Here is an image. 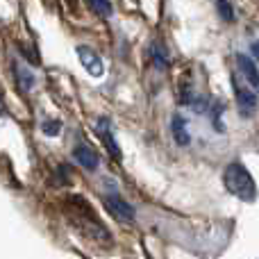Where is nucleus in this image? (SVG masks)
<instances>
[{
    "label": "nucleus",
    "instance_id": "1",
    "mask_svg": "<svg viewBox=\"0 0 259 259\" xmlns=\"http://www.w3.org/2000/svg\"><path fill=\"white\" fill-rule=\"evenodd\" d=\"M64 211H66V219L73 223V228L82 234V237L91 239L96 243H105L109 246L112 243V234L109 230L103 225V221L96 216V211L91 209V205L80 196H68V200L64 202Z\"/></svg>",
    "mask_w": 259,
    "mask_h": 259
},
{
    "label": "nucleus",
    "instance_id": "2",
    "mask_svg": "<svg viewBox=\"0 0 259 259\" xmlns=\"http://www.w3.org/2000/svg\"><path fill=\"white\" fill-rule=\"evenodd\" d=\"M225 187L232 196H237L239 200H246V202H252L257 198V184L252 180L250 170L241 164V161H232V164L225 168Z\"/></svg>",
    "mask_w": 259,
    "mask_h": 259
},
{
    "label": "nucleus",
    "instance_id": "3",
    "mask_svg": "<svg viewBox=\"0 0 259 259\" xmlns=\"http://www.w3.org/2000/svg\"><path fill=\"white\" fill-rule=\"evenodd\" d=\"M105 209H107L116 221L127 223V225H132L134 223V216H137L134 207L130 205L125 198L116 196V193H107V196H105Z\"/></svg>",
    "mask_w": 259,
    "mask_h": 259
},
{
    "label": "nucleus",
    "instance_id": "4",
    "mask_svg": "<svg viewBox=\"0 0 259 259\" xmlns=\"http://www.w3.org/2000/svg\"><path fill=\"white\" fill-rule=\"evenodd\" d=\"M232 84H234V96H237V103L239 107H241L243 114H252L257 107V94L248 87V82H241V77H239V73H232Z\"/></svg>",
    "mask_w": 259,
    "mask_h": 259
},
{
    "label": "nucleus",
    "instance_id": "5",
    "mask_svg": "<svg viewBox=\"0 0 259 259\" xmlns=\"http://www.w3.org/2000/svg\"><path fill=\"white\" fill-rule=\"evenodd\" d=\"M77 59H80V64L84 66V71L89 73V75H94V77L105 75V62L98 57L96 50L87 48V46H80V48H77Z\"/></svg>",
    "mask_w": 259,
    "mask_h": 259
},
{
    "label": "nucleus",
    "instance_id": "6",
    "mask_svg": "<svg viewBox=\"0 0 259 259\" xmlns=\"http://www.w3.org/2000/svg\"><path fill=\"white\" fill-rule=\"evenodd\" d=\"M98 134H100V139H103V143H105V148H107V152H109V157H112L114 161H121V148H118V143H116V137H114V127H112V121L109 118H100L98 121Z\"/></svg>",
    "mask_w": 259,
    "mask_h": 259
},
{
    "label": "nucleus",
    "instance_id": "7",
    "mask_svg": "<svg viewBox=\"0 0 259 259\" xmlns=\"http://www.w3.org/2000/svg\"><path fill=\"white\" fill-rule=\"evenodd\" d=\"M237 66H239V71H241V75L246 77L248 87H250L255 94H259V71H257L255 62H252L248 55L239 53V55H237Z\"/></svg>",
    "mask_w": 259,
    "mask_h": 259
},
{
    "label": "nucleus",
    "instance_id": "8",
    "mask_svg": "<svg viewBox=\"0 0 259 259\" xmlns=\"http://www.w3.org/2000/svg\"><path fill=\"white\" fill-rule=\"evenodd\" d=\"M73 159L87 170L98 168V155H96V150L89 146V143H77V146L73 148Z\"/></svg>",
    "mask_w": 259,
    "mask_h": 259
},
{
    "label": "nucleus",
    "instance_id": "9",
    "mask_svg": "<svg viewBox=\"0 0 259 259\" xmlns=\"http://www.w3.org/2000/svg\"><path fill=\"white\" fill-rule=\"evenodd\" d=\"M170 132H173V139L178 146H189L191 143V134H189V125L187 121H184L180 114H175L173 118H170Z\"/></svg>",
    "mask_w": 259,
    "mask_h": 259
},
{
    "label": "nucleus",
    "instance_id": "10",
    "mask_svg": "<svg viewBox=\"0 0 259 259\" xmlns=\"http://www.w3.org/2000/svg\"><path fill=\"white\" fill-rule=\"evenodd\" d=\"M14 75H16V84L21 91H30L32 84H34V75H32V71L27 66H21V64H16L14 66Z\"/></svg>",
    "mask_w": 259,
    "mask_h": 259
},
{
    "label": "nucleus",
    "instance_id": "11",
    "mask_svg": "<svg viewBox=\"0 0 259 259\" xmlns=\"http://www.w3.org/2000/svg\"><path fill=\"white\" fill-rule=\"evenodd\" d=\"M150 57H152V64H155L159 71H166V68H168V53H166V48L161 44H152Z\"/></svg>",
    "mask_w": 259,
    "mask_h": 259
},
{
    "label": "nucleus",
    "instance_id": "12",
    "mask_svg": "<svg viewBox=\"0 0 259 259\" xmlns=\"http://www.w3.org/2000/svg\"><path fill=\"white\" fill-rule=\"evenodd\" d=\"M216 9L221 12L223 21H234V7L230 3H216Z\"/></svg>",
    "mask_w": 259,
    "mask_h": 259
},
{
    "label": "nucleus",
    "instance_id": "13",
    "mask_svg": "<svg viewBox=\"0 0 259 259\" xmlns=\"http://www.w3.org/2000/svg\"><path fill=\"white\" fill-rule=\"evenodd\" d=\"M89 7L91 9H94V12H98L100 14V16H103V14H105V16H112V3H89Z\"/></svg>",
    "mask_w": 259,
    "mask_h": 259
},
{
    "label": "nucleus",
    "instance_id": "14",
    "mask_svg": "<svg viewBox=\"0 0 259 259\" xmlns=\"http://www.w3.org/2000/svg\"><path fill=\"white\" fill-rule=\"evenodd\" d=\"M62 125H59V121H46L44 123V134H48V137H57Z\"/></svg>",
    "mask_w": 259,
    "mask_h": 259
},
{
    "label": "nucleus",
    "instance_id": "15",
    "mask_svg": "<svg viewBox=\"0 0 259 259\" xmlns=\"http://www.w3.org/2000/svg\"><path fill=\"white\" fill-rule=\"evenodd\" d=\"M250 53L255 55V59H259V41H252V46H250Z\"/></svg>",
    "mask_w": 259,
    "mask_h": 259
},
{
    "label": "nucleus",
    "instance_id": "16",
    "mask_svg": "<svg viewBox=\"0 0 259 259\" xmlns=\"http://www.w3.org/2000/svg\"><path fill=\"white\" fill-rule=\"evenodd\" d=\"M5 112V105H3V100H0V114H3Z\"/></svg>",
    "mask_w": 259,
    "mask_h": 259
}]
</instances>
